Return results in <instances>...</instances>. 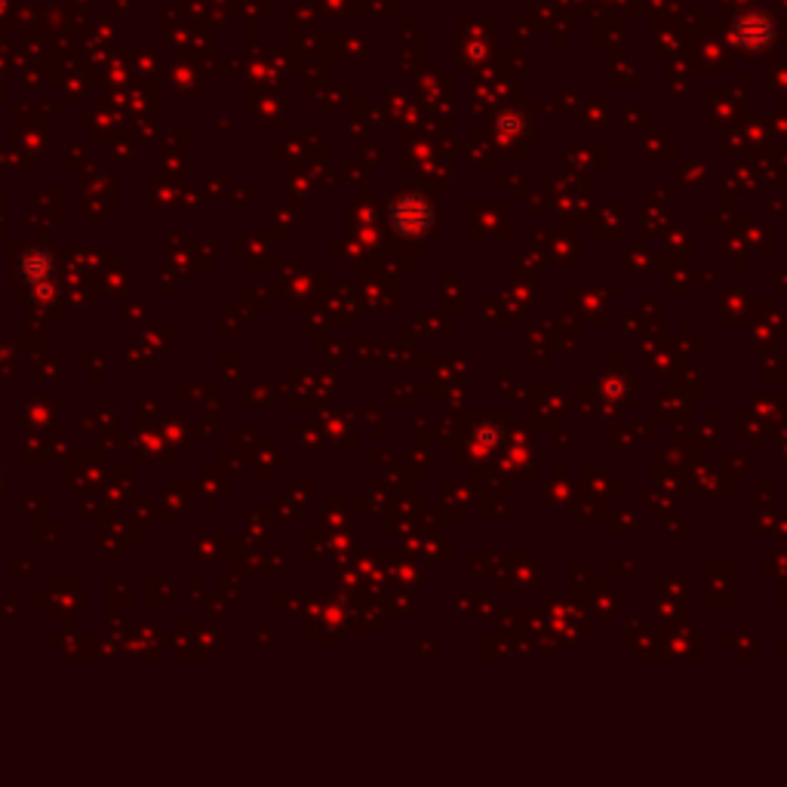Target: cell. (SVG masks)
Instances as JSON below:
<instances>
[{
	"label": "cell",
	"instance_id": "6da1fadb",
	"mask_svg": "<svg viewBox=\"0 0 787 787\" xmlns=\"http://www.w3.org/2000/svg\"><path fill=\"white\" fill-rule=\"evenodd\" d=\"M394 225L406 234H419L431 225V210L428 203L419 197H403L394 206Z\"/></svg>",
	"mask_w": 787,
	"mask_h": 787
}]
</instances>
